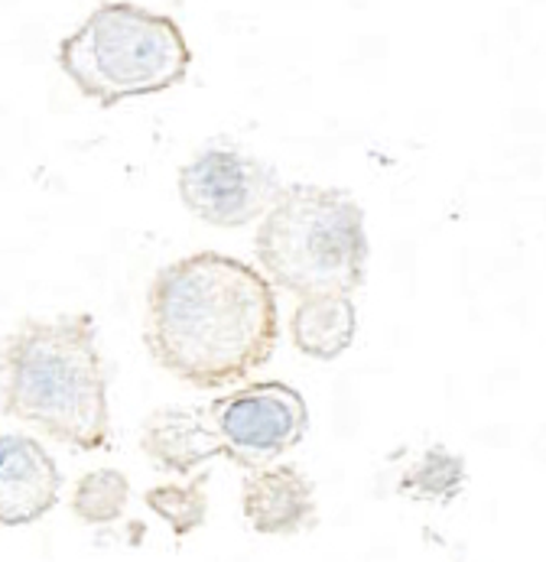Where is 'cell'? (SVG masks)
Returning <instances> with one entry per match:
<instances>
[{"label":"cell","mask_w":546,"mask_h":562,"mask_svg":"<svg viewBox=\"0 0 546 562\" xmlns=\"http://www.w3.org/2000/svg\"><path fill=\"white\" fill-rule=\"evenodd\" d=\"M144 345L159 371L196 391L234 387L280 345L274 283L222 250L179 257L147 286Z\"/></svg>","instance_id":"1"},{"label":"cell","mask_w":546,"mask_h":562,"mask_svg":"<svg viewBox=\"0 0 546 562\" xmlns=\"http://www.w3.org/2000/svg\"><path fill=\"white\" fill-rule=\"evenodd\" d=\"M108 384L91 313L30 316L0 345V409L78 452L111 446Z\"/></svg>","instance_id":"2"},{"label":"cell","mask_w":546,"mask_h":562,"mask_svg":"<svg viewBox=\"0 0 546 562\" xmlns=\"http://www.w3.org/2000/svg\"><path fill=\"white\" fill-rule=\"evenodd\" d=\"M257 270L283 293L355 296L368 277L365 209L348 189L283 186L254 235Z\"/></svg>","instance_id":"3"},{"label":"cell","mask_w":546,"mask_h":562,"mask_svg":"<svg viewBox=\"0 0 546 562\" xmlns=\"http://www.w3.org/2000/svg\"><path fill=\"white\" fill-rule=\"evenodd\" d=\"M56 63L81 98L114 108L182 85L192 69V49L169 13L131 0H108L59 43Z\"/></svg>","instance_id":"4"},{"label":"cell","mask_w":546,"mask_h":562,"mask_svg":"<svg viewBox=\"0 0 546 562\" xmlns=\"http://www.w3.org/2000/svg\"><path fill=\"white\" fill-rule=\"evenodd\" d=\"M176 189L189 215L212 228L237 232L260 222L283 186L270 162L215 140L179 169Z\"/></svg>","instance_id":"5"},{"label":"cell","mask_w":546,"mask_h":562,"mask_svg":"<svg viewBox=\"0 0 546 562\" xmlns=\"http://www.w3.org/2000/svg\"><path fill=\"white\" fill-rule=\"evenodd\" d=\"M225 459L244 472L274 465L310 432L307 397L287 381H254L209 403Z\"/></svg>","instance_id":"6"},{"label":"cell","mask_w":546,"mask_h":562,"mask_svg":"<svg viewBox=\"0 0 546 562\" xmlns=\"http://www.w3.org/2000/svg\"><path fill=\"white\" fill-rule=\"evenodd\" d=\"M63 497V472L46 446L23 432L0 436V527L43 520Z\"/></svg>","instance_id":"7"},{"label":"cell","mask_w":546,"mask_h":562,"mask_svg":"<svg viewBox=\"0 0 546 562\" xmlns=\"http://www.w3.org/2000/svg\"><path fill=\"white\" fill-rule=\"evenodd\" d=\"M241 514L260 537H300L319 524L315 484L300 465L274 462L241 482Z\"/></svg>","instance_id":"8"},{"label":"cell","mask_w":546,"mask_h":562,"mask_svg":"<svg viewBox=\"0 0 546 562\" xmlns=\"http://www.w3.org/2000/svg\"><path fill=\"white\" fill-rule=\"evenodd\" d=\"M141 452L156 472L189 479L212 459H225V442L209 406H159L141 426Z\"/></svg>","instance_id":"9"},{"label":"cell","mask_w":546,"mask_h":562,"mask_svg":"<svg viewBox=\"0 0 546 562\" xmlns=\"http://www.w3.org/2000/svg\"><path fill=\"white\" fill-rule=\"evenodd\" d=\"M358 331V310L352 296H307L290 316V338L312 361L342 358Z\"/></svg>","instance_id":"10"},{"label":"cell","mask_w":546,"mask_h":562,"mask_svg":"<svg viewBox=\"0 0 546 562\" xmlns=\"http://www.w3.org/2000/svg\"><path fill=\"white\" fill-rule=\"evenodd\" d=\"M468 482L466 456L446 449V446H430L397 482V494L410 501H426V504H453Z\"/></svg>","instance_id":"11"},{"label":"cell","mask_w":546,"mask_h":562,"mask_svg":"<svg viewBox=\"0 0 546 562\" xmlns=\"http://www.w3.org/2000/svg\"><path fill=\"white\" fill-rule=\"evenodd\" d=\"M144 504L172 530V537H189L209 520V472L189 482L154 484L144 494Z\"/></svg>","instance_id":"12"},{"label":"cell","mask_w":546,"mask_h":562,"mask_svg":"<svg viewBox=\"0 0 546 562\" xmlns=\"http://www.w3.org/2000/svg\"><path fill=\"white\" fill-rule=\"evenodd\" d=\"M131 504V479L118 469H94L85 472L73 487L69 507L81 524L108 527L124 517Z\"/></svg>","instance_id":"13"}]
</instances>
